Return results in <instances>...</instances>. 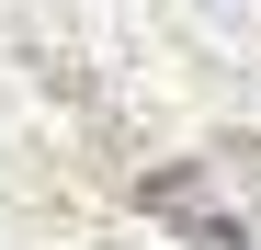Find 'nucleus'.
<instances>
[{
    "label": "nucleus",
    "instance_id": "obj_1",
    "mask_svg": "<svg viewBox=\"0 0 261 250\" xmlns=\"http://www.w3.org/2000/svg\"><path fill=\"white\" fill-rule=\"evenodd\" d=\"M137 205L182 250H261V137H227V148H204V159L148 171Z\"/></svg>",
    "mask_w": 261,
    "mask_h": 250
}]
</instances>
